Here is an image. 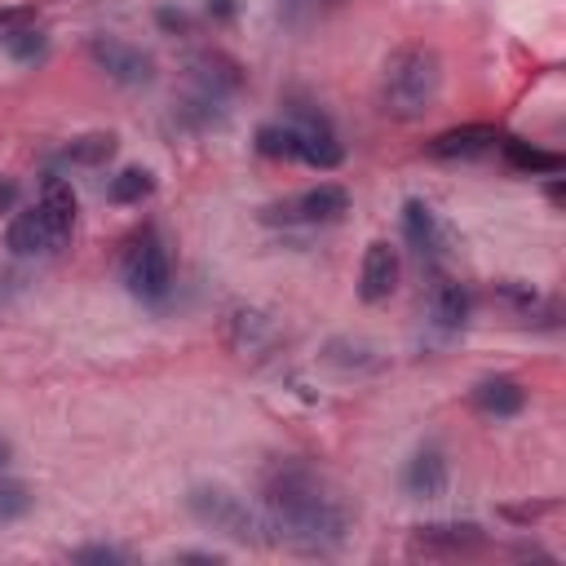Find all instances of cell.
I'll list each match as a JSON object with an SVG mask.
<instances>
[{
  "label": "cell",
  "instance_id": "6da1fadb",
  "mask_svg": "<svg viewBox=\"0 0 566 566\" xmlns=\"http://www.w3.org/2000/svg\"><path fill=\"white\" fill-rule=\"evenodd\" d=\"M261 504H265V513L274 522V539L283 548L332 553L349 535V504L310 464H296V460L274 464V473L265 478Z\"/></svg>",
  "mask_w": 566,
  "mask_h": 566
},
{
  "label": "cell",
  "instance_id": "7a4b0ae2",
  "mask_svg": "<svg viewBox=\"0 0 566 566\" xmlns=\"http://www.w3.org/2000/svg\"><path fill=\"white\" fill-rule=\"evenodd\" d=\"M442 93V57L433 44H402L389 53L380 71V111L389 119H420L433 111Z\"/></svg>",
  "mask_w": 566,
  "mask_h": 566
},
{
  "label": "cell",
  "instance_id": "3957f363",
  "mask_svg": "<svg viewBox=\"0 0 566 566\" xmlns=\"http://www.w3.org/2000/svg\"><path fill=\"white\" fill-rule=\"evenodd\" d=\"M186 509L199 526L221 531L234 544H252V548H279L274 539V522L265 513V504H248L243 495H234L230 486H190Z\"/></svg>",
  "mask_w": 566,
  "mask_h": 566
},
{
  "label": "cell",
  "instance_id": "277c9868",
  "mask_svg": "<svg viewBox=\"0 0 566 566\" xmlns=\"http://www.w3.org/2000/svg\"><path fill=\"white\" fill-rule=\"evenodd\" d=\"M119 270H124L128 292L142 296V301H164L172 292V256H168V248H164V239L155 230H142L124 248Z\"/></svg>",
  "mask_w": 566,
  "mask_h": 566
},
{
  "label": "cell",
  "instance_id": "5b68a950",
  "mask_svg": "<svg viewBox=\"0 0 566 566\" xmlns=\"http://www.w3.org/2000/svg\"><path fill=\"white\" fill-rule=\"evenodd\" d=\"M88 57L115 80V84H150L155 80V57L128 40L115 35H93L88 40Z\"/></svg>",
  "mask_w": 566,
  "mask_h": 566
},
{
  "label": "cell",
  "instance_id": "8992f818",
  "mask_svg": "<svg viewBox=\"0 0 566 566\" xmlns=\"http://www.w3.org/2000/svg\"><path fill=\"white\" fill-rule=\"evenodd\" d=\"M349 212V190L336 186V181H323V186H310L301 190L296 199L270 208L265 217L270 221H305V226H323V221H340Z\"/></svg>",
  "mask_w": 566,
  "mask_h": 566
},
{
  "label": "cell",
  "instance_id": "52a82bcc",
  "mask_svg": "<svg viewBox=\"0 0 566 566\" xmlns=\"http://www.w3.org/2000/svg\"><path fill=\"white\" fill-rule=\"evenodd\" d=\"M402 234H407V243L420 252V261H442V256L451 252V243H455L451 226H447L424 199H407V203H402Z\"/></svg>",
  "mask_w": 566,
  "mask_h": 566
},
{
  "label": "cell",
  "instance_id": "ba28073f",
  "mask_svg": "<svg viewBox=\"0 0 566 566\" xmlns=\"http://www.w3.org/2000/svg\"><path fill=\"white\" fill-rule=\"evenodd\" d=\"M398 274H402V256H398V248L385 243V239L367 243V252H363V274H358V296H363L367 305L394 296Z\"/></svg>",
  "mask_w": 566,
  "mask_h": 566
},
{
  "label": "cell",
  "instance_id": "9c48e42d",
  "mask_svg": "<svg viewBox=\"0 0 566 566\" xmlns=\"http://www.w3.org/2000/svg\"><path fill=\"white\" fill-rule=\"evenodd\" d=\"M4 243L13 256H40V252H57L62 248V234L49 226V217L40 212V203L13 212L9 230H4Z\"/></svg>",
  "mask_w": 566,
  "mask_h": 566
},
{
  "label": "cell",
  "instance_id": "30bf717a",
  "mask_svg": "<svg viewBox=\"0 0 566 566\" xmlns=\"http://www.w3.org/2000/svg\"><path fill=\"white\" fill-rule=\"evenodd\" d=\"M495 146H500V128L495 124H460V128L438 133L424 150L433 159H478V155H491Z\"/></svg>",
  "mask_w": 566,
  "mask_h": 566
},
{
  "label": "cell",
  "instance_id": "8fae6325",
  "mask_svg": "<svg viewBox=\"0 0 566 566\" xmlns=\"http://www.w3.org/2000/svg\"><path fill=\"white\" fill-rule=\"evenodd\" d=\"M416 544L429 548V553L455 557V553L486 548V531L478 522H424V526H416Z\"/></svg>",
  "mask_w": 566,
  "mask_h": 566
},
{
  "label": "cell",
  "instance_id": "7c38bea8",
  "mask_svg": "<svg viewBox=\"0 0 566 566\" xmlns=\"http://www.w3.org/2000/svg\"><path fill=\"white\" fill-rule=\"evenodd\" d=\"M402 486H407V495H411V500H438V495H447V486H451V469H447V455H442L438 447H424V451H416V455L407 460Z\"/></svg>",
  "mask_w": 566,
  "mask_h": 566
},
{
  "label": "cell",
  "instance_id": "4fadbf2b",
  "mask_svg": "<svg viewBox=\"0 0 566 566\" xmlns=\"http://www.w3.org/2000/svg\"><path fill=\"white\" fill-rule=\"evenodd\" d=\"M296 133H301V146H296V159H305L310 168H336L340 164V142L336 133L327 128L323 115H301L296 119Z\"/></svg>",
  "mask_w": 566,
  "mask_h": 566
},
{
  "label": "cell",
  "instance_id": "5bb4252c",
  "mask_svg": "<svg viewBox=\"0 0 566 566\" xmlns=\"http://www.w3.org/2000/svg\"><path fill=\"white\" fill-rule=\"evenodd\" d=\"M190 75H195L199 93L212 97V102H221L226 93L243 88V71H239V62H230L226 53H199V57L190 62Z\"/></svg>",
  "mask_w": 566,
  "mask_h": 566
},
{
  "label": "cell",
  "instance_id": "9a60e30c",
  "mask_svg": "<svg viewBox=\"0 0 566 566\" xmlns=\"http://www.w3.org/2000/svg\"><path fill=\"white\" fill-rule=\"evenodd\" d=\"M473 407H478L482 416L504 420V416H517V411L526 407V389H522V380H513V376H486V380H478V389H473Z\"/></svg>",
  "mask_w": 566,
  "mask_h": 566
},
{
  "label": "cell",
  "instance_id": "2e32d148",
  "mask_svg": "<svg viewBox=\"0 0 566 566\" xmlns=\"http://www.w3.org/2000/svg\"><path fill=\"white\" fill-rule=\"evenodd\" d=\"M274 340H279V327L265 314H256V310H234L230 314V345L239 349V358H256Z\"/></svg>",
  "mask_w": 566,
  "mask_h": 566
},
{
  "label": "cell",
  "instance_id": "e0dca14e",
  "mask_svg": "<svg viewBox=\"0 0 566 566\" xmlns=\"http://www.w3.org/2000/svg\"><path fill=\"white\" fill-rule=\"evenodd\" d=\"M40 212L49 217V226L62 234V243L71 239V226H75V190L62 181V177H44V186H40Z\"/></svg>",
  "mask_w": 566,
  "mask_h": 566
},
{
  "label": "cell",
  "instance_id": "ac0fdd59",
  "mask_svg": "<svg viewBox=\"0 0 566 566\" xmlns=\"http://www.w3.org/2000/svg\"><path fill=\"white\" fill-rule=\"evenodd\" d=\"M429 314H433V323L447 327V332L464 327V318H469V292H464L455 279H438L433 292H429Z\"/></svg>",
  "mask_w": 566,
  "mask_h": 566
},
{
  "label": "cell",
  "instance_id": "d6986e66",
  "mask_svg": "<svg viewBox=\"0 0 566 566\" xmlns=\"http://www.w3.org/2000/svg\"><path fill=\"white\" fill-rule=\"evenodd\" d=\"M323 363H332V367H340V371H376L385 358H380L376 345L354 340V336H340V340H327Z\"/></svg>",
  "mask_w": 566,
  "mask_h": 566
},
{
  "label": "cell",
  "instance_id": "ffe728a7",
  "mask_svg": "<svg viewBox=\"0 0 566 566\" xmlns=\"http://www.w3.org/2000/svg\"><path fill=\"white\" fill-rule=\"evenodd\" d=\"M504 159H509V168H517V172H562V155H553V150H539V146H531V142H517V137H500V146H495Z\"/></svg>",
  "mask_w": 566,
  "mask_h": 566
},
{
  "label": "cell",
  "instance_id": "44dd1931",
  "mask_svg": "<svg viewBox=\"0 0 566 566\" xmlns=\"http://www.w3.org/2000/svg\"><path fill=\"white\" fill-rule=\"evenodd\" d=\"M106 195H111V203H142V199L155 195V177H150V168H137V164L133 168H119L111 177Z\"/></svg>",
  "mask_w": 566,
  "mask_h": 566
},
{
  "label": "cell",
  "instance_id": "7402d4cb",
  "mask_svg": "<svg viewBox=\"0 0 566 566\" xmlns=\"http://www.w3.org/2000/svg\"><path fill=\"white\" fill-rule=\"evenodd\" d=\"M296 146H301L296 124H261L256 128V150L265 159H296Z\"/></svg>",
  "mask_w": 566,
  "mask_h": 566
},
{
  "label": "cell",
  "instance_id": "603a6c76",
  "mask_svg": "<svg viewBox=\"0 0 566 566\" xmlns=\"http://www.w3.org/2000/svg\"><path fill=\"white\" fill-rule=\"evenodd\" d=\"M111 155H115V133H84V137H75V142L62 150V159L84 164V168H97V164H106Z\"/></svg>",
  "mask_w": 566,
  "mask_h": 566
},
{
  "label": "cell",
  "instance_id": "cb8c5ba5",
  "mask_svg": "<svg viewBox=\"0 0 566 566\" xmlns=\"http://www.w3.org/2000/svg\"><path fill=\"white\" fill-rule=\"evenodd\" d=\"M27 509H31V491H27V482H18V478H4V473H0V522L22 517Z\"/></svg>",
  "mask_w": 566,
  "mask_h": 566
},
{
  "label": "cell",
  "instance_id": "d4e9b609",
  "mask_svg": "<svg viewBox=\"0 0 566 566\" xmlns=\"http://www.w3.org/2000/svg\"><path fill=\"white\" fill-rule=\"evenodd\" d=\"M4 49H9L18 62H35V57L44 53V31H40L35 22H27V27H18V31L4 40Z\"/></svg>",
  "mask_w": 566,
  "mask_h": 566
},
{
  "label": "cell",
  "instance_id": "484cf974",
  "mask_svg": "<svg viewBox=\"0 0 566 566\" xmlns=\"http://www.w3.org/2000/svg\"><path fill=\"white\" fill-rule=\"evenodd\" d=\"M495 301H504V305H509V310H517V314H531V310L539 305V292H535L531 283L509 279V283H500V287H495Z\"/></svg>",
  "mask_w": 566,
  "mask_h": 566
},
{
  "label": "cell",
  "instance_id": "4316f807",
  "mask_svg": "<svg viewBox=\"0 0 566 566\" xmlns=\"http://www.w3.org/2000/svg\"><path fill=\"white\" fill-rule=\"evenodd\" d=\"M71 562H80V566H119V562H128V553H119L111 544H88V548H75Z\"/></svg>",
  "mask_w": 566,
  "mask_h": 566
},
{
  "label": "cell",
  "instance_id": "83f0119b",
  "mask_svg": "<svg viewBox=\"0 0 566 566\" xmlns=\"http://www.w3.org/2000/svg\"><path fill=\"white\" fill-rule=\"evenodd\" d=\"M27 22H35V9H27V4H22V9H0V44H4L18 27H27Z\"/></svg>",
  "mask_w": 566,
  "mask_h": 566
},
{
  "label": "cell",
  "instance_id": "f1b7e54d",
  "mask_svg": "<svg viewBox=\"0 0 566 566\" xmlns=\"http://www.w3.org/2000/svg\"><path fill=\"white\" fill-rule=\"evenodd\" d=\"M159 27H168V31H190V18H186L181 9H177V13H172V9H159Z\"/></svg>",
  "mask_w": 566,
  "mask_h": 566
},
{
  "label": "cell",
  "instance_id": "f546056e",
  "mask_svg": "<svg viewBox=\"0 0 566 566\" xmlns=\"http://www.w3.org/2000/svg\"><path fill=\"white\" fill-rule=\"evenodd\" d=\"M234 9H239V0H208V18H217V22H230Z\"/></svg>",
  "mask_w": 566,
  "mask_h": 566
},
{
  "label": "cell",
  "instance_id": "4dcf8cb0",
  "mask_svg": "<svg viewBox=\"0 0 566 566\" xmlns=\"http://www.w3.org/2000/svg\"><path fill=\"white\" fill-rule=\"evenodd\" d=\"M177 562H203V566H221V553H177Z\"/></svg>",
  "mask_w": 566,
  "mask_h": 566
},
{
  "label": "cell",
  "instance_id": "1f68e13d",
  "mask_svg": "<svg viewBox=\"0 0 566 566\" xmlns=\"http://www.w3.org/2000/svg\"><path fill=\"white\" fill-rule=\"evenodd\" d=\"M13 199H18V186L0 177V212H4V208H13Z\"/></svg>",
  "mask_w": 566,
  "mask_h": 566
},
{
  "label": "cell",
  "instance_id": "d6a6232c",
  "mask_svg": "<svg viewBox=\"0 0 566 566\" xmlns=\"http://www.w3.org/2000/svg\"><path fill=\"white\" fill-rule=\"evenodd\" d=\"M9 455H13V447H9V438L0 433V473H4V464H9Z\"/></svg>",
  "mask_w": 566,
  "mask_h": 566
}]
</instances>
